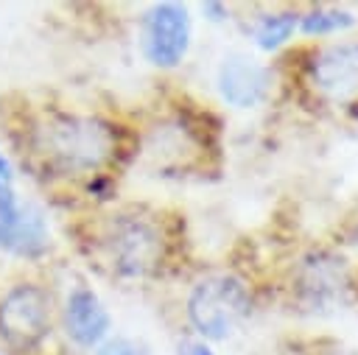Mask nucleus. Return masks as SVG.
Instances as JSON below:
<instances>
[{
  "instance_id": "f257e3e1",
  "label": "nucleus",
  "mask_w": 358,
  "mask_h": 355,
  "mask_svg": "<svg viewBox=\"0 0 358 355\" xmlns=\"http://www.w3.org/2000/svg\"><path fill=\"white\" fill-rule=\"evenodd\" d=\"M39 154L64 173L98 171L115 154V131L95 117H56L39 129Z\"/></svg>"
},
{
  "instance_id": "f03ea898",
  "label": "nucleus",
  "mask_w": 358,
  "mask_h": 355,
  "mask_svg": "<svg viewBox=\"0 0 358 355\" xmlns=\"http://www.w3.org/2000/svg\"><path fill=\"white\" fill-rule=\"evenodd\" d=\"M193 327L207 338H227L249 313V294L241 280L218 274L201 280L187 302Z\"/></svg>"
},
{
  "instance_id": "7ed1b4c3",
  "label": "nucleus",
  "mask_w": 358,
  "mask_h": 355,
  "mask_svg": "<svg viewBox=\"0 0 358 355\" xmlns=\"http://www.w3.org/2000/svg\"><path fill=\"white\" fill-rule=\"evenodd\" d=\"M109 257L117 274L123 277H145L162 260V238L154 224L134 215H120L109 226Z\"/></svg>"
},
{
  "instance_id": "20e7f679",
  "label": "nucleus",
  "mask_w": 358,
  "mask_h": 355,
  "mask_svg": "<svg viewBox=\"0 0 358 355\" xmlns=\"http://www.w3.org/2000/svg\"><path fill=\"white\" fill-rule=\"evenodd\" d=\"M50 327V299L36 285H17L0 302V335L17 347L28 349L45 338Z\"/></svg>"
},
{
  "instance_id": "39448f33",
  "label": "nucleus",
  "mask_w": 358,
  "mask_h": 355,
  "mask_svg": "<svg viewBox=\"0 0 358 355\" xmlns=\"http://www.w3.org/2000/svg\"><path fill=\"white\" fill-rule=\"evenodd\" d=\"M143 48L154 64L173 67L187 50V14L173 3L154 6L143 20Z\"/></svg>"
},
{
  "instance_id": "423d86ee",
  "label": "nucleus",
  "mask_w": 358,
  "mask_h": 355,
  "mask_svg": "<svg viewBox=\"0 0 358 355\" xmlns=\"http://www.w3.org/2000/svg\"><path fill=\"white\" fill-rule=\"evenodd\" d=\"M310 78L330 98L358 95V45H336L319 53L310 67Z\"/></svg>"
},
{
  "instance_id": "0eeeda50",
  "label": "nucleus",
  "mask_w": 358,
  "mask_h": 355,
  "mask_svg": "<svg viewBox=\"0 0 358 355\" xmlns=\"http://www.w3.org/2000/svg\"><path fill=\"white\" fill-rule=\"evenodd\" d=\"M218 87L232 106H255L266 95L268 75L257 61L246 56H229L218 70Z\"/></svg>"
},
{
  "instance_id": "6e6552de",
  "label": "nucleus",
  "mask_w": 358,
  "mask_h": 355,
  "mask_svg": "<svg viewBox=\"0 0 358 355\" xmlns=\"http://www.w3.org/2000/svg\"><path fill=\"white\" fill-rule=\"evenodd\" d=\"M64 321H67V333L84 347L98 344L109 327V316H106L101 299L87 288H76L70 294Z\"/></svg>"
},
{
  "instance_id": "1a4fd4ad",
  "label": "nucleus",
  "mask_w": 358,
  "mask_h": 355,
  "mask_svg": "<svg viewBox=\"0 0 358 355\" xmlns=\"http://www.w3.org/2000/svg\"><path fill=\"white\" fill-rule=\"evenodd\" d=\"M344 285V277H341V266L336 260H313L308 263L305 268V277H302V288L313 296V302H324L330 296H336Z\"/></svg>"
},
{
  "instance_id": "9d476101",
  "label": "nucleus",
  "mask_w": 358,
  "mask_h": 355,
  "mask_svg": "<svg viewBox=\"0 0 358 355\" xmlns=\"http://www.w3.org/2000/svg\"><path fill=\"white\" fill-rule=\"evenodd\" d=\"M48 243V235H45V226H42V218L34 212V210H20V221H17V229H14V238H11V249L20 252V254H39Z\"/></svg>"
},
{
  "instance_id": "9b49d317",
  "label": "nucleus",
  "mask_w": 358,
  "mask_h": 355,
  "mask_svg": "<svg viewBox=\"0 0 358 355\" xmlns=\"http://www.w3.org/2000/svg\"><path fill=\"white\" fill-rule=\"evenodd\" d=\"M294 31V17L291 14H277V17H266L257 28V42L260 48H277L280 42H285Z\"/></svg>"
},
{
  "instance_id": "f8f14e48",
  "label": "nucleus",
  "mask_w": 358,
  "mask_h": 355,
  "mask_svg": "<svg viewBox=\"0 0 358 355\" xmlns=\"http://www.w3.org/2000/svg\"><path fill=\"white\" fill-rule=\"evenodd\" d=\"M17 221H20L17 201H14L11 190H8V184H3V182H0V246H11V238H14Z\"/></svg>"
},
{
  "instance_id": "ddd939ff",
  "label": "nucleus",
  "mask_w": 358,
  "mask_h": 355,
  "mask_svg": "<svg viewBox=\"0 0 358 355\" xmlns=\"http://www.w3.org/2000/svg\"><path fill=\"white\" fill-rule=\"evenodd\" d=\"M352 17L344 14V11H313L310 17H305L302 28L308 34H324V31H336V28H344L350 25Z\"/></svg>"
},
{
  "instance_id": "4468645a",
  "label": "nucleus",
  "mask_w": 358,
  "mask_h": 355,
  "mask_svg": "<svg viewBox=\"0 0 358 355\" xmlns=\"http://www.w3.org/2000/svg\"><path fill=\"white\" fill-rule=\"evenodd\" d=\"M98 355H151V352L131 338H115V341H106L98 349Z\"/></svg>"
},
{
  "instance_id": "2eb2a0df",
  "label": "nucleus",
  "mask_w": 358,
  "mask_h": 355,
  "mask_svg": "<svg viewBox=\"0 0 358 355\" xmlns=\"http://www.w3.org/2000/svg\"><path fill=\"white\" fill-rule=\"evenodd\" d=\"M182 355H213V352H210L204 344H190V347L182 349Z\"/></svg>"
},
{
  "instance_id": "dca6fc26",
  "label": "nucleus",
  "mask_w": 358,
  "mask_h": 355,
  "mask_svg": "<svg viewBox=\"0 0 358 355\" xmlns=\"http://www.w3.org/2000/svg\"><path fill=\"white\" fill-rule=\"evenodd\" d=\"M0 182H3V184L11 182V168H8V162L3 159V154H0Z\"/></svg>"
}]
</instances>
